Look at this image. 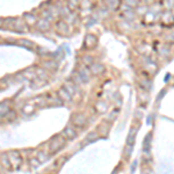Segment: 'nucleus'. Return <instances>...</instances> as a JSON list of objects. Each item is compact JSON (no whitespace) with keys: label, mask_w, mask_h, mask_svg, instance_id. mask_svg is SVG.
I'll return each instance as SVG.
<instances>
[{"label":"nucleus","mask_w":174,"mask_h":174,"mask_svg":"<svg viewBox=\"0 0 174 174\" xmlns=\"http://www.w3.org/2000/svg\"><path fill=\"white\" fill-rule=\"evenodd\" d=\"M7 157H8V160L11 163V165H12V168L13 167L14 168H19L20 165L22 164V157L20 156V153L18 151H12V152H9L7 154Z\"/></svg>","instance_id":"obj_1"},{"label":"nucleus","mask_w":174,"mask_h":174,"mask_svg":"<svg viewBox=\"0 0 174 174\" xmlns=\"http://www.w3.org/2000/svg\"><path fill=\"white\" fill-rule=\"evenodd\" d=\"M65 144V139L61 136H56L55 138H52V140L50 142V145H49V149H50V152H57L59 151Z\"/></svg>","instance_id":"obj_2"},{"label":"nucleus","mask_w":174,"mask_h":174,"mask_svg":"<svg viewBox=\"0 0 174 174\" xmlns=\"http://www.w3.org/2000/svg\"><path fill=\"white\" fill-rule=\"evenodd\" d=\"M72 122H73L74 125L77 127H84L87 122V119L85 117L84 114H77L73 116V119H72Z\"/></svg>","instance_id":"obj_3"},{"label":"nucleus","mask_w":174,"mask_h":174,"mask_svg":"<svg viewBox=\"0 0 174 174\" xmlns=\"http://www.w3.org/2000/svg\"><path fill=\"white\" fill-rule=\"evenodd\" d=\"M91 72L93 74H95V76H99V74H102L103 72H105V66L103 65H101V64H98V63H95V64H91Z\"/></svg>","instance_id":"obj_4"},{"label":"nucleus","mask_w":174,"mask_h":174,"mask_svg":"<svg viewBox=\"0 0 174 174\" xmlns=\"http://www.w3.org/2000/svg\"><path fill=\"white\" fill-rule=\"evenodd\" d=\"M96 44V37L95 35H92V34H88L86 36V40H85V45L88 48V49H92L94 48Z\"/></svg>","instance_id":"obj_5"},{"label":"nucleus","mask_w":174,"mask_h":174,"mask_svg":"<svg viewBox=\"0 0 174 174\" xmlns=\"http://www.w3.org/2000/svg\"><path fill=\"white\" fill-rule=\"evenodd\" d=\"M63 136L67 139H73L77 137V131H74V129H72L71 127H67L63 130Z\"/></svg>","instance_id":"obj_6"},{"label":"nucleus","mask_w":174,"mask_h":174,"mask_svg":"<svg viewBox=\"0 0 174 174\" xmlns=\"http://www.w3.org/2000/svg\"><path fill=\"white\" fill-rule=\"evenodd\" d=\"M78 74H79L81 81H88L90 78H91V76H90V70H87L86 67H81L79 70V72H78Z\"/></svg>","instance_id":"obj_7"},{"label":"nucleus","mask_w":174,"mask_h":174,"mask_svg":"<svg viewBox=\"0 0 174 174\" xmlns=\"http://www.w3.org/2000/svg\"><path fill=\"white\" fill-rule=\"evenodd\" d=\"M58 98L61 99V101H71L72 96L66 92L65 88H61L59 92H58Z\"/></svg>","instance_id":"obj_8"},{"label":"nucleus","mask_w":174,"mask_h":174,"mask_svg":"<svg viewBox=\"0 0 174 174\" xmlns=\"http://www.w3.org/2000/svg\"><path fill=\"white\" fill-rule=\"evenodd\" d=\"M49 26H50V23H49V21L45 20V19H41V20H38V22H37V27L41 29V30H45V29L49 28Z\"/></svg>","instance_id":"obj_9"},{"label":"nucleus","mask_w":174,"mask_h":174,"mask_svg":"<svg viewBox=\"0 0 174 174\" xmlns=\"http://www.w3.org/2000/svg\"><path fill=\"white\" fill-rule=\"evenodd\" d=\"M23 18H24V20H26V22H27L28 24H34V23L36 22V18H35V15H34V14H30V13H26Z\"/></svg>","instance_id":"obj_10"},{"label":"nucleus","mask_w":174,"mask_h":174,"mask_svg":"<svg viewBox=\"0 0 174 174\" xmlns=\"http://www.w3.org/2000/svg\"><path fill=\"white\" fill-rule=\"evenodd\" d=\"M64 88L66 90V92L72 96V95H73L74 94V92H76V87H74V84H72V82H66L65 84V87H64Z\"/></svg>","instance_id":"obj_11"},{"label":"nucleus","mask_w":174,"mask_h":174,"mask_svg":"<svg viewBox=\"0 0 174 174\" xmlns=\"http://www.w3.org/2000/svg\"><path fill=\"white\" fill-rule=\"evenodd\" d=\"M9 111V107L7 103H0V116H6Z\"/></svg>","instance_id":"obj_12"},{"label":"nucleus","mask_w":174,"mask_h":174,"mask_svg":"<svg viewBox=\"0 0 174 174\" xmlns=\"http://www.w3.org/2000/svg\"><path fill=\"white\" fill-rule=\"evenodd\" d=\"M135 135H136V129H131V132L129 134V136H128V140H127L128 145H132V144H134Z\"/></svg>","instance_id":"obj_13"},{"label":"nucleus","mask_w":174,"mask_h":174,"mask_svg":"<svg viewBox=\"0 0 174 174\" xmlns=\"http://www.w3.org/2000/svg\"><path fill=\"white\" fill-rule=\"evenodd\" d=\"M95 108H96V110L99 113H105L107 110V105L105 102H98L96 106H95Z\"/></svg>","instance_id":"obj_14"},{"label":"nucleus","mask_w":174,"mask_h":174,"mask_svg":"<svg viewBox=\"0 0 174 174\" xmlns=\"http://www.w3.org/2000/svg\"><path fill=\"white\" fill-rule=\"evenodd\" d=\"M1 163H3V165H4L7 169H11V168H12V165H11V163H9V160H8L7 154H4V156H3V158H1Z\"/></svg>","instance_id":"obj_15"},{"label":"nucleus","mask_w":174,"mask_h":174,"mask_svg":"<svg viewBox=\"0 0 174 174\" xmlns=\"http://www.w3.org/2000/svg\"><path fill=\"white\" fill-rule=\"evenodd\" d=\"M14 27H15L16 29H19V30H21V28H22V30H23V32L27 30V27L23 26V23H22L21 20H15V26H14Z\"/></svg>","instance_id":"obj_16"},{"label":"nucleus","mask_w":174,"mask_h":174,"mask_svg":"<svg viewBox=\"0 0 174 174\" xmlns=\"http://www.w3.org/2000/svg\"><path fill=\"white\" fill-rule=\"evenodd\" d=\"M98 138V132H95V131H92V132H90L88 135H87V138H86V140H88V142H93V140H95Z\"/></svg>","instance_id":"obj_17"},{"label":"nucleus","mask_w":174,"mask_h":174,"mask_svg":"<svg viewBox=\"0 0 174 174\" xmlns=\"http://www.w3.org/2000/svg\"><path fill=\"white\" fill-rule=\"evenodd\" d=\"M20 44H21V45L29 47V48L34 47V43H33V42H30V41H27V40H21V41H20Z\"/></svg>","instance_id":"obj_18"},{"label":"nucleus","mask_w":174,"mask_h":174,"mask_svg":"<svg viewBox=\"0 0 174 174\" xmlns=\"http://www.w3.org/2000/svg\"><path fill=\"white\" fill-rule=\"evenodd\" d=\"M57 28L59 29V30H66V29H69L67 24H65L63 21H61V22H58V23H57Z\"/></svg>","instance_id":"obj_19"},{"label":"nucleus","mask_w":174,"mask_h":174,"mask_svg":"<svg viewBox=\"0 0 174 174\" xmlns=\"http://www.w3.org/2000/svg\"><path fill=\"white\" fill-rule=\"evenodd\" d=\"M82 61H84V63H85V64H87V65H91V64H92V62H93V58H92L91 56H85V57L82 58Z\"/></svg>","instance_id":"obj_20"},{"label":"nucleus","mask_w":174,"mask_h":174,"mask_svg":"<svg viewBox=\"0 0 174 174\" xmlns=\"http://www.w3.org/2000/svg\"><path fill=\"white\" fill-rule=\"evenodd\" d=\"M15 116H16L15 111H13V110L11 111V110H9V111L7 113V115H6V117H7L8 120H14V119H15Z\"/></svg>","instance_id":"obj_21"},{"label":"nucleus","mask_w":174,"mask_h":174,"mask_svg":"<svg viewBox=\"0 0 174 174\" xmlns=\"http://www.w3.org/2000/svg\"><path fill=\"white\" fill-rule=\"evenodd\" d=\"M44 65L47 69H55L56 67V63H53V62H47V63H44Z\"/></svg>","instance_id":"obj_22"},{"label":"nucleus","mask_w":174,"mask_h":174,"mask_svg":"<svg viewBox=\"0 0 174 174\" xmlns=\"http://www.w3.org/2000/svg\"><path fill=\"white\" fill-rule=\"evenodd\" d=\"M73 79H74V81H76V82H78V84H80V82H82V81H81V79H80V77H79V74H78V73H77V74H74V76H73Z\"/></svg>","instance_id":"obj_23"},{"label":"nucleus","mask_w":174,"mask_h":174,"mask_svg":"<svg viewBox=\"0 0 174 174\" xmlns=\"http://www.w3.org/2000/svg\"><path fill=\"white\" fill-rule=\"evenodd\" d=\"M130 149H132V145H128V146H127V151H125V156L127 157H129L130 152H131V150H130Z\"/></svg>","instance_id":"obj_24"},{"label":"nucleus","mask_w":174,"mask_h":174,"mask_svg":"<svg viewBox=\"0 0 174 174\" xmlns=\"http://www.w3.org/2000/svg\"><path fill=\"white\" fill-rule=\"evenodd\" d=\"M125 4L127 5H130V6H136V5H138V1H131V0H128Z\"/></svg>","instance_id":"obj_25"},{"label":"nucleus","mask_w":174,"mask_h":174,"mask_svg":"<svg viewBox=\"0 0 174 174\" xmlns=\"http://www.w3.org/2000/svg\"><path fill=\"white\" fill-rule=\"evenodd\" d=\"M107 5L110 6V7H113V8H116V7L120 5V3H107Z\"/></svg>","instance_id":"obj_26"},{"label":"nucleus","mask_w":174,"mask_h":174,"mask_svg":"<svg viewBox=\"0 0 174 174\" xmlns=\"http://www.w3.org/2000/svg\"><path fill=\"white\" fill-rule=\"evenodd\" d=\"M77 5H78V3H74V1H71V3H69V6H70V7H72V8H74Z\"/></svg>","instance_id":"obj_27"},{"label":"nucleus","mask_w":174,"mask_h":174,"mask_svg":"<svg viewBox=\"0 0 174 174\" xmlns=\"http://www.w3.org/2000/svg\"><path fill=\"white\" fill-rule=\"evenodd\" d=\"M38 74H42L41 77H43V78H45L47 76H45V72L43 71V70H38Z\"/></svg>","instance_id":"obj_28"},{"label":"nucleus","mask_w":174,"mask_h":174,"mask_svg":"<svg viewBox=\"0 0 174 174\" xmlns=\"http://www.w3.org/2000/svg\"><path fill=\"white\" fill-rule=\"evenodd\" d=\"M3 24H4V21H3V20H1V19H0V27H1V26H3Z\"/></svg>","instance_id":"obj_29"}]
</instances>
